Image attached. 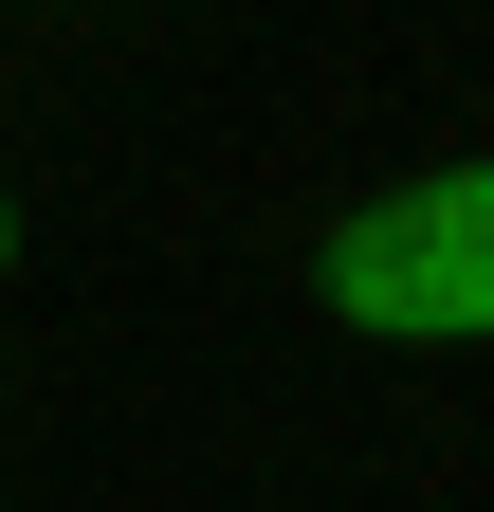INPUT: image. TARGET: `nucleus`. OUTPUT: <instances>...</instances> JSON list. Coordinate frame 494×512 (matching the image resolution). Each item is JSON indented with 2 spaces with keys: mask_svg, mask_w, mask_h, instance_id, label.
<instances>
[{
  "mask_svg": "<svg viewBox=\"0 0 494 512\" xmlns=\"http://www.w3.org/2000/svg\"><path fill=\"white\" fill-rule=\"evenodd\" d=\"M312 293L385 348H494V165H421L403 202H348Z\"/></svg>",
  "mask_w": 494,
  "mask_h": 512,
  "instance_id": "1",
  "label": "nucleus"
},
{
  "mask_svg": "<svg viewBox=\"0 0 494 512\" xmlns=\"http://www.w3.org/2000/svg\"><path fill=\"white\" fill-rule=\"evenodd\" d=\"M0 275H19V220H0Z\"/></svg>",
  "mask_w": 494,
  "mask_h": 512,
  "instance_id": "2",
  "label": "nucleus"
}]
</instances>
